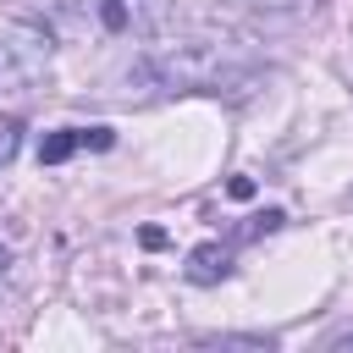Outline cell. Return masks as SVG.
<instances>
[{
  "mask_svg": "<svg viewBox=\"0 0 353 353\" xmlns=\"http://www.w3.org/2000/svg\"><path fill=\"white\" fill-rule=\"evenodd\" d=\"M39 11L72 44H143L171 28V0H39Z\"/></svg>",
  "mask_w": 353,
  "mask_h": 353,
  "instance_id": "cell-1",
  "label": "cell"
},
{
  "mask_svg": "<svg viewBox=\"0 0 353 353\" xmlns=\"http://www.w3.org/2000/svg\"><path fill=\"white\" fill-rule=\"evenodd\" d=\"M143 77H154L160 88H199V94H221V83L243 66L226 61V50L215 44H176V50H160L138 66Z\"/></svg>",
  "mask_w": 353,
  "mask_h": 353,
  "instance_id": "cell-2",
  "label": "cell"
},
{
  "mask_svg": "<svg viewBox=\"0 0 353 353\" xmlns=\"http://www.w3.org/2000/svg\"><path fill=\"white\" fill-rule=\"evenodd\" d=\"M77 149H110V132H105V127H55V132H44V143H39V165H61V160H72Z\"/></svg>",
  "mask_w": 353,
  "mask_h": 353,
  "instance_id": "cell-3",
  "label": "cell"
},
{
  "mask_svg": "<svg viewBox=\"0 0 353 353\" xmlns=\"http://www.w3.org/2000/svg\"><path fill=\"white\" fill-rule=\"evenodd\" d=\"M226 270H232V248H226V243H204V248L188 254V281H199V287L221 281Z\"/></svg>",
  "mask_w": 353,
  "mask_h": 353,
  "instance_id": "cell-4",
  "label": "cell"
},
{
  "mask_svg": "<svg viewBox=\"0 0 353 353\" xmlns=\"http://www.w3.org/2000/svg\"><path fill=\"white\" fill-rule=\"evenodd\" d=\"M17 143H22V121H0V165L17 154Z\"/></svg>",
  "mask_w": 353,
  "mask_h": 353,
  "instance_id": "cell-5",
  "label": "cell"
},
{
  "mask_svg": "<svg viewBox=\"0 0 353 353\" xmlns=\"http://www.w3.org/2000/svg\"><path fill=\"white\" fill-rule=\"evenodd\" d=\"M254 6H265V11H309L320 0H254Z\"/></svg>",
  "mask_w": 353,
  "mask_h": 353,
  "instance_id": "cell-6",
  "label": "cell"
},
{
  "mask_svg": "<svg viewBox=\"0 0 353 353\" xmlns=\"http://www.w3.org/2000/svg\"><path fill=\"white\" fill-rule=\"evenodd\" d=\"M331 347H353V331H336V336H331Z\"/></svg>",
  "mask_w": 353,
  "mask_h": 353,
  "instance_id": "cell-7",
  "label": "cell"
}]
</instances>
